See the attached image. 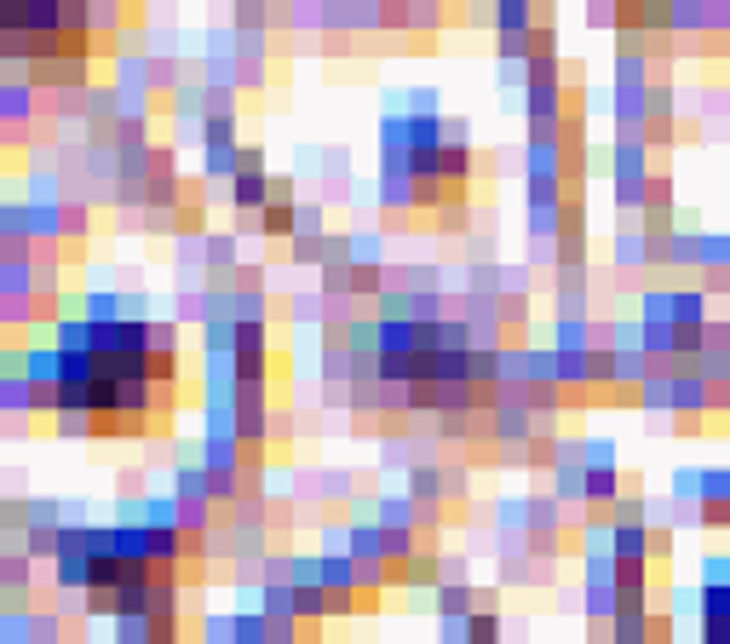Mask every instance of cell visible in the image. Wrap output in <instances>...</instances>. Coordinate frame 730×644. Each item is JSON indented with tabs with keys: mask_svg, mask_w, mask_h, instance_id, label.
<instances>
[{
	"mask_svg": "<svg viewBox=\"0 0 730 644\" xmlns=\"http://www.w3.org/2000/svg\"><path fill=\"white\" fill-rule=\"evenodd\" d=\"M299 236H328L322 230V202H299Z\"/></svg>",
	"mask_w": 730,
	"mask_h": 644,
	"instance_id": "5b68a950",
	"label": "cell"
},
{
	"mask_svg": "<svg viewBox=\"0 0 730 644\" xmlns=\"http://www.w3.org/2000/svg\"><path fill=\"white\" fill-rule=\"evenodd\" d=\"M639 409H650V414H673V374H656L650 386L639 391Z\"/></svg>",
	"mask_w": 730,
	"mask_h": 644,
	"instance_id": "3957f363",
	"label": "cell"
},
{
	"mask_svg": "<svg viewBox=\"0 0 730 644\" xmlns=\"http://www.w3.org/2000/svg\"><path fill=\"white\" fill-rule=\"evenodd\" d=\"M92 230V207L75 202V196H64V242H81Z\"/></svg>",
	"mask_w": 730,
	"mask_h": 644,
	"instance_id": "277c9868",
	"label": "cell"
},
{
	"mask_svg": "<svg viewBox=\"0 0 730 644\" xmlns=\"http://www.w3.org/2000/svg\"><path fill=\"white\" fill-rule=\"evenodd\" d=\"M673 414H713L708 374H673Z\"/></svg>",
	"mask_w": 730,
	"mask_h": 644,
	"instance_id": "6da1fadb",
	"label": "cell"
},
{
	"mask_svg": "<svg viewBox=\"0 0 730 644\" xmlns=\"http://www.w3.org/2000/svg\"><path fill=\"white\" fill-rule=\"evenodd\" d=\"M437 236H472V190H460V196H449V202L432 213Z\"/></svg>",
	"mask_w": 730,
	"mask_h": 644,
	"instance_id": "7a4b0ae2",
	"label": "cell"
},
{
	"mask_svg": "<svg viewBox=\"0 0 730 644\" xmlns=\"http://www.w3.org/2000/svg\"><path fill=\"white\" fill-rule=\"evenodd\" d=\"M242 173H265V150L259 144H242Z\"/></svg>",
	"mask_w": 730,
	"mask_h": 644,
	"instance_id": "8992f818",
	"label": "cell"
}]
</instances>
